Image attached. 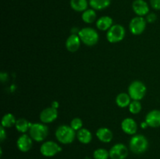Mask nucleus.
I'll use <instances>...</instances> for the list:
<instances>
[{"label": "nucleus", "instance_id": "nucleus-1", "mask_svg": "<svg viewBox=\"0 0 160 159\" xmlns=\"http://www.w3.org/2000/svg\"><path fill=\"white\" fill-rule=\"evenodd\" d=\"M130 150L134 154H141L145 153L148 147V141L143 135H134L129 143Z\"/></svg>", "mask_w": 160, "mask_h": 159}, {"label": "nucleus", "instance_id": "nucleus-2", "mask_svg": "<svg viewBox=\"0 0 160 159\" xmlns=\"http://www.w3.org/2000/svg\"><path fill=\"white\" fill-rule=\"evenodd\" d=\"M76 133L74 129L70 126L62 125L59 126L56 131V137L59 142L62 144H69L74 140Z\"/></svg>", "mask_w": 160, "mask_h": 159}, {"label": "nucleus", "instance_id": "nucleus-3", "mask_svg": "<svg viewBox=\"0 0 160 159\" xmlns=\"http://www.w3.org/2000/svg\"><path fill=\"white\" fill-rule=\"evenodd\" d=\"M78 36L81 41L88 46L96 45L99 39L98 32L92 27H84L80 30Z\"/></svg>", "mask_w": 160, "mask_h": 159}, {"label": "nucleus", "instance_id": "nucleus-4", "mask_svg": "<svg viewBox=\"0 0 160 159\" xmlns=\"http://www.w3.org/2000/svg\"><path fill=\"white\" fill-rule=\"evenodd\" d=\"M146 87L142 82L135 80L130 84L128 87V94L134 101H140L146 94Z\"/></svg>", "mask_w": 160, "mask_h": 159}, {"label": "nucleus", "instance_id": "nucleus-5", "mask_svg": "<svg viewBox=\"0 0 160 159\" xmlns=\"http://www.w3.org/2000/svg\"><path fill=\"white\" fill-rule=\"evenodd\" d=\"M30 137L33 140L42 142L45 140L48 134V129L45 125L42 123H33L29 129Z\"/></svg>", "mask_w": 160, "mask_h": 159}, {"label": "nucleus", "instance_id": "nucleus-6", "mask_svg": "<svg viewBox=\"0 0 160 159\" xmlns=\"http://www.w3.org/2000/svg\"><path fill=\"white\" fill-rule=\"evenodd\" d=\"M125 31L124 27L120 24L112 25L109 31H107L106 37H107L108 41L110 43H117L120 42L124 38Z\"/></svg>", "mask_w": 160, "mask_h": 159}, {"label": "nucleus", "instance_id": "nucleus-7", "mask_svg": "<svg viewBox=\"0 0 160 159\" xmlns=\"http://www.w3.org/2000/svg\"><path fill=\"white\" fill-rule=\"evenodd\" d=\"M62 151V148L58 143L54 141H46L42 144L40 147V152L43 156L51 157L56 155Z\"/></svg>", "mask_w": 160, "mask_h": 159}, {"label": "nucleus", "instance_id": "nucleus-8", "mask_svg": "<svg viewBox=\"0 0 160 159\" xmlns=\"http://www.w3.org/2000/svg\"><path fill=\"white\" fill-rule=\"evenodd\" d=\"M146 27V20L143 17L137 16L131 20L129 24V29L131 32L134 35L142 34L145 31Z\"/></svg>", "mask_w": 160, "mask_h": 159}, {"label": "nucleus", "instance_id": "nucleus-9", "mask_svg": "<svg viewBox=\"0 0 160 159\" xmlns=\"http://www.w3.org/2000/svg\"><path fill=\"white\" fill-rule=\"evenodd\" d=\"M128 156V149L123 143H117L109 150L111 159H125Z\"/></svg>", "mask_w": 160, "mask_h": 159}, {"label": "nucleus", "instance_id": "nucleus-10", "mask_svg": "<svg viewBox=\"0 0 160 159\" xmlns=\"http://www.w3.org/2000/svg\"><path fill=\"white\" fill-rule=\"evenodd\" d=\"M58 117L57 109L52 107L46 108L42 111L40 114V119L43 123H51L54 122Z\"/></svg>", "mask_w": 160, "mask_h": 159}, {"label": "nucleus", "instance_id": "nucleus-11", "mask_svg": "<svg viewBox=\"0 0 160 159\" xmlns=\"http://www.w3.org/2000/svg\"><path fill=\"white\" fill-rule=\"evenodd\" d=\"M132 9L139 17H143L149 12V6L145 0H134L132 3Z\"/></svg>", "mask_w": 160, "mask_h": 159}, {"label": "nucleus", "instance_id": "nucleus-12", "mask_svg": "<svg viewBox=\"0 0 160 159\" xmlns=\"http://www.w3.org/2000/svg\"><path fill=\"white\" fill-rule=\"evenodd\" d=\"M33 145L32 138L30 136L23 134L18 138L17 141V148L22 152H28L31 149Z\"/></svg>", "mask_w": 160, "mask_h": 159}, {"label": "nucleus", "instance_id": "nucleus-13", "mask_svg": "<svg viewBox=\"0 0 160 159\" xmlns=\"http://www.w3.org/2000/svg\"><path fill=\"white\" fill-rule=\"evenodd\" d=\"M122 130L128 135H135L138 130V125L136 122L131 118H127L121 123Z\"/></svg>", "mask_w": 160, "mask_h": 159}, {"label": "nucleus", "instance_id": "nucleus-14", "mask_svg": "<svg viewBox=\"0 0 160 159\" xmlns=\"http://www.w3.org/2000/svg\"><path fill=\"white\" fill-rule=\"evenodd\" d=\"M145 122L148 126L152 128H157L160 126V110L151 111L147 114L145 117Z\"/></svg>", "mask_w": 160, "mask_h": 159}, {"label": "nucleus", "instance_id": "nucleus-15", "mask_svg": "<svg viewBox=\"0 0 160 159\" xmlns=\"http://www.w3.org/2000/svg\"><path fill=\"white\" fill-rule=\"evenodd\" d=\"M81 39L77 34H71L66 41V48L70 52H75L81 46Z\"/></svg>", "mask_w": 160, "mask_h": 159}, {"label": "nucleus", "instance_id": "nucleus-16", "mask_svg": "<svg viewBox=\"0 0 160 159\" xmlns=\"http://www.w3.org/2000/svg\"><path fill=\"white\" fill-rule=\"evenodd\" d=\"M96 137L102 143H109L113 138V134L108 128L102 127L96 131Z\"/></svg>", "mask_w": 160, "mask_h": 159}, {"label": "nucleus", "instance_id": "nucleus-17", "mask_svg": "<svg viewBox=\"0 0 160 159\" xmlns=\"http://www.w3.org/2000/svg\"><path fill=\"white\" fill-rule=\"evenodd\" d=\"M112 19L108 16L102 17L97 20L96 26L98 30L102 31H109L111 26H112Z\"/></svg>", "mask_w": 160, "mask_h": 159}, {"label": "nucleus", "instance_id": "nucleus-18", "mask_svg": "<svg viewBox=\"0 0 160 159\" xmlns=\"http://www.w3.org/2000/svg\"><path fill=\"white\" fill-rule=\"evenodd\" d=\"M77 138L81 142V143L84 144H88L90 143L92 140V134L88 129L81 128V129L78 131L77 133Z\"/></svg>", "mask_w": 160, "mask_h": 159}, {"label": "nucleus", "instance_id": "nucleus-19", "mask_svg": "<svg viewBox=\"0 0 160 159\" xmlns=\"http://www.w3.org/2000/svg\"><path fill=\"white\" fill-rule=\"evenodd\" d=\"M89 6L95 10H102L109 7L111 0H89Z\"/></svg>", "mask_w": 160, "mask_h": 159}, {"label": "nucleus", "instance_id": "nucleus-20", "mask_svg": "<svg viewBox=\"0 0 160 159\" xmlns=\"http://www.w3.org/2000/svg\"><path fill=\"white\" fill-rule=\"evenodd\" d=\"M88 0H70V6L76 12H84L88 9Z\"/></svg>", "mask_w": 160, "mask_h": 159}, {"label": "nucleus", "instance_id": "nucleus-21", "mask_svg": "<svg viewBox=\"0 0 160 159\" xmlns=\"http://www.w3.org/2000/svg\"><path fill=\"white\" fill-rule=\"evenodd\" d=\"M131 98L129 94L126 93L119 94L116 98V103L120 108H126L131 104Z\"/></svg>", "mask_w": 160, "mask_h": 159}, {"label": "nucleus", "instance_id": "nucleus-22", "mask_svg": "<svg viewBox=\"0 0 160 159\" xmlns=\"http://www.w3.org/2000/svg\"><path fill=\"white\" fill-rule=\"evenodd\" d=\"M96 12L95 9H88L82 13V20L86 23H92L96 20Z\"/></svg>", "mask_w": 160, "mask_h": 159}, {"label": "nucleus", "instance_id": "nucleus-23", "mask_svg": "<svg viewBox=\"0 0 160 159\" xmlns=\"http://www.w3.org/2000/svg\"><path fill=\"white\" fill-rule=\"evenodd\" d=\"M31 123H29L27 119L25 118H19L18 120H17L16 122V129H17V131L20 132H25L30 129V127L31 126Z\"/></svg>", "mask_w": 160, "mask_h": 159}, {"label": "nucleus", "instance_id": "nucleus-24", "mask_svg": "<svg viewBox=\"0 0 160 159\" xmlns=\"http://www.w3.org/2000/svg\"><path fill=\"white\" fill-rule=\"evenodd\" d=\"M16 122H17V120H16L15 117H14V115L12 114H6L2 117V126L4 128H9L13 126V125H15Z\"/></svg>", "mask_w": 160, "mask_h": 159}, {"label": "nucleus", "instance_id": "nucleus-25", "mask_svg": "<svg viewBox=\"0 0 160 159\" xmlns=\"http://www.w3.org/2000/svg\"><path fill=\"white\" fill-rule=\"evenodd\" d=\"M94 159H108L109 157V151L104 148H98L93 153Z\"/></svg>", "mask_w": 160, "mask_h": 159}, {"label": "nucleus", "instance_id": "nucleus-26", "mask_svg": "<svg viewBox=\"0 0 160 159\" xmlns=\"http://www.w3.org/2000/svg\"><path fill=\"white\" fill-rule=\"evenodd\" d=\"M128 107H129L130 112L134 114V115L139 113L142 110V104L139 101H134L133 100V101H131Z\"/></svg>", "mask_w": 160, "mask_h": 159}, {"label": "nucleus", "instance_id": "nucleus-27", "mask_svg": "<svg viewBox=\"0 0 160 159\" xmlns=\"http://www.w3.org/2000/svg\"><path fill=\"white\" fill-rule=\"evenodd\" d=\"M83 122L80 118H74L70 123V127L75 131H78L82 128Z\"/></svg>", "mask_w": 160, "mask_h": 159}, {"label": "nucleus", "instance_id": "nucleus-28", "mask_svg": "<svg viewBox=\"0 0 160 159\" xmlns=\"http://www.w3.org/2000/svg\"><path fill=\"white\" fill-rule=\"evenodd\" d=\"M156 20H157V16H156V14L154 13V12H151V13H148V15H147L146 20L148 23H154Z\"/></svg>", "mask_w": 160, "mask_h": 159}, {"label": "nucleus", "instance_id": "nucleus-29", "mask_svg": "<svg viewBox=\"0 0 160 159\" xmlns=\"http://www.w3.org/2000/svg\"><path fill=\"white\" fill-rule=\"evenodd\" d=\"M150 6L156 10H160V0H150Z\"/></svg>", "mask_w": 160, "mask_h": 159}, {"label": "nucleus", "instance_id": "nucleus-30", "mask_svg": "<svg viewBox=\"0 0 160 159\" xmlns=\"http://www.w3.org/2000/svg\"><path fill=\"white\" fill-rule=\"evenodd\" d=\"M6 131H5V128L2 127V126H1V128H0V140H1V142H2L3 140L6 139Z\"/></svg>", "mask_w": 160, "mask_h": 159}, {"label": "nucleus", "instance_id": "nucleus-31", "mask_svg": "<svg viewBox=\"0 0 160 159\" xmlns=\"http://www.w3.org/2000/svg\"><path fill=\"white\" fill-rule=\"evenodd\" d=\"M51 107H52V108H54L57 109V108L59 107V102H57V101H53V102L52 103Z\"/></svg>", "mask_w": 160, "mask_h": 159}, {"label": "nucleus", "instance_id": "nucleus-32", "mask_svg": "<svg viewBox=\"0 0 160 159\" xmlns=\"http://www.w3.org/2000/svg\"><path fill=\"white\" fill-rule=\"evenodd\" d=\"M148 126V125L147 124L146 122H142V123H141V127L142 128V129H145V128H147Z\"/></svg>", "mask_w": 160, "mask_h": 159}]
</instances>
